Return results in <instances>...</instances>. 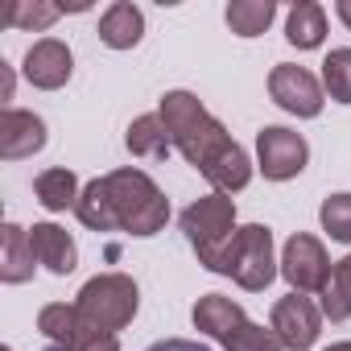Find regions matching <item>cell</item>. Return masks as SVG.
<instances>
[{
  "label": "cell",
  "mask_w": 351,
  "mask_h": 351,
  "mask_svg": "<svg viewBox=\"0 0 351 351\" xmlns=\"http://www.w3.org/2000/svg\"><path fill=\"white\" fill-rule=\"evenodd\" d=\"M161 120L169 128V141L219 195H236L252 182V161L248 153L228 136V128L199 104L191 91H165Z\"/></svg>",
  "instance_id": "cell-1"
},
{
  "label": "cell",
  "mask_w": 351,
  "mask_h": 351,
  "mask_svg": "<svg viewBox=\"0 0 351 351\" xmlns=\"http://www.w3.org/2000/svg\"><path fill=\"white\" fill-rule=\"evenodd\" d=\"M79 223L91 232H128V236H157L169 219V199L145 169H112L87 182L75 207Z\"/></svg>",
  "instance_id": "cell-2"
},
{
  "label": "cell",
  "mask_w": 351,
  "mask_h": 351,
  "mask_svg": "<svg viewBox=\"0 0 351 351\" xmlns=\"http://www.w3.org/2000/svg\"><path fill=\"white\" fill-rule=\"evenodd\" d=\"M178 223H182L191 248L199 252V265H207L211 273H223V256H228V248H232V240L240 232L236 228V203H232V195L215 191V195L191 203Z\"/></svg>",
  "instance_id": "cell-3"
},
{
  "label": "cell",
  "mask_w": 351,
  "mask_h": 351,
  "mask_svg": "<svg viewBox=\"0 0 351 351\" xmlns=\"http://www.w3.org/2000/svg\"><path fill=\"white\" fill-rule=\"evenodd\" d=\"M223 277H232L248 293H261L273 285L277 261H273V232L265 223H248L236 232V240L223 256Z\"/></svg>",
  "instance_id": "cell-4"
},
{
  "label": "cell",
  "mask_w": 351,
  "mask_h": 351,
  "mask_svg": "<svg viewBox=\"0 0 351 351\" xmlns=\"http://www.w3.org/2000/svg\"><path fill=\"white\" fill-rule=\"evenodd\" d=\"M95 326L104 330H124L132 318H136V306H141V293H136V281L124 277V273H99L91 277L83 289H79V302H75Z\"/></svg>",
  "instance_id": "cell-5"
},
{
  "label": "cell",
  "mask_w": 351,
  "mask_h": 351,
  "mask_svg": "<svg viewBox=\"0 0 351 351\" xmlns=\"http://www.w3.org/2000/svg\"><path fill=\"white\" fill-rule=\"evenodd\" d=\"M256 161H261V173L269 182H289V178H298V173L306 169L310 149H306L302 132L269 124V128L256 132Z\"/></svg>",
  "instance_id": "cell-6"
},
{
  "label": "cell",
  "mask_w": 351,
  "mask_h": 351,
  "mask_svg": "<svg viewBox=\"0 0 351 351\" xmlns=\"http://www.w3.org/2000/svg\"><path fill=\"white\" fill-rule=\"evenodd\" d=\"M281 277L293 285V293H322L326 281H330V261H326V248L298 232L285 240V256H281Z\"/></svg>",
  "instance_id": "cell-7"
},
{
  "label": "cell",
  "mask_w": 351,
  "mask_h": 351,
  "mask_svg": "<svg viewBox=\"0 0 351 351\" xmlns=\"http://www.w3.org/2000/svg\"><path fill=\"white\" fill-rule=\"evenodd\" d=\"M269 95L277 108H285L289 116H318L322 112V87L318 79L306 71V66H293V62H277L273 75H269Z\"/></svg>",
  "instance_id": "cell-8"
},
{
  "label": "cell",
  "mask_w": 351,
  "mask_h": 351,
  "mask_svg": "<svg viewBox=\"0 0 351 351\" xmlns=\"http://www.w3.org/2000/svg\"><path fill=\"white\" fill-rule=\"evenodd\" d=\"M318 326H322V314L306 293H289L273 306V335L289 351H310L318 339Z\"/></svg>",
  "instance_id": "cell-9"
},
{
  "label": "cell",
  "mask_w": 351,
  "mask_h": 351,
  "mask_svg": "<svg viewBox=\"0 0 351 351\" xmlns=\"http://www.w3.org/2000/svg\"><path fill=\"white\" fill-rule=\"evenodd\" d=\"M71 71H75V58H71L66 42H58V38H42V42H34L29 54H25V79H29L34 87H42V91L66 87Z\"/></svg>",
  "instance_id": "cell-10"
},
{
  "label": "cell",
  "mask_w": 351,
  "mask_h": 351,
  "mask_svg": "<svg viewBox=\"0 0 351 351\" xmlns=\"http://www.w3.org/2000/svg\"><path fill=\"white\" fill-rule=\"evenodd\" d=\"M42 145H46V120L21 108H5V116H0V157L21 161L34 157Z\"/></svg>",
  "instance_id": "cell-11"
},
{
  "label": "cell",
  "mask_w": 351,
  "mask_h": 351,
  "mask_svg": "<svg viewBox=\"0 0 351 351\" xmlns=\"http://www.w3.org/2000/svg\"><path fill=\"white\" fill-rule=\"evenodd\" d=\"M29 244H34L38 265H46L54 277H66V273L79 269V248H75V240L66 236V228H58V223H34Z\"/></svg>",
  "instance_id": "cell-12"
},
{
  "label": "cell",
  "mask_w": 351,
  "mask_h": 351,
  "mask_svg": "<svg viewBox=\"0 0 351 351\" xmlns=\"http://www.w3.org/2000/svg\"><path fill=\"white\" fill-rule=\"evenodd\" d=\"M34 244H29V232L17 228V223H5L0 228V281L5 285H21L34 277Z\"/></svg>",
  "instance_id": "cell-13"
},
{
  "label": "cell",
  "mask_w": 351,
  "mask_h": 351,
  "mask_svg": "<svg viewBox=\"0 0 351 351\" xmlns=\"http://www.w3.org/2000/svg\"><path fill=\"white\" fill-rule=\"evenodd\" d=\"M124 145H128L132 157H145V161H165L169 149H173L161 112H153V116H136V120L128 124V132H124Z\"/></svg>",
  "instance_id": "cell-14"
},
{
  "label": "cell",
  "mask_w": 351,
  "mask_h": 351,
  "mask_svg": "<svg viewBox=\"0 0 351 351\" xmlns=\"http://www.w3.org/2000/svg\"><path fill=\"white\" fill-rule=\"evenodd\" d=\"M248 318H244V306L240 302H232V298H223V293H207V298H199V306H195V326L203 330V335H211V339H228L232 330H240Z\"/></svg>",
  "instance_id": "cell-15"
},
{
  "label": "cell",
  "mask_w": 351,
  "mask_h": 351,
  "mask_svg": "<svg viewBox=\"0 0 351 351\" xmlns=\"http://www.w3.org/2000/svg\"><path fill=\"white\" fill-rule=\"evenodd\" d=\"M141 38H145V17H141L136 5H128V0L112 5V9L99 17V42H104V46H112V50H132Z\"/></svg>",
  "instance_id": "cell-16"
},
{
  "label": "cell",
  "mask_w": 351,
  "mask_h": 351,
  "mask_svg": "<svg viewBox=\"0 0 351 351\" xmlns=\"http://www.w3.org/2000/svg\"><path fill=\"white\" fill-rule=\"evenodd\" d=\"M285 38L298 50H318L322 38H326V13H322V5H314V0L293 5L289 9V21H285Z\"/></svg>",
  "instance_id": "cell-17"
},
{
  "label": "cell",
  "mask_w": 351,
  "mask_h": 351,
  "mask_svg": "<svg viewBox=\"0 0 351 351\" xmlns=\"http://www.w3.org/2000/svg\"><path fill=\"white\" fill-rule=\"evenodd\" d=\"M34 195L46 211H66V207H79V178L71 169H46L34 178Z\"/></svg>",
  "instance_id": "cell-18"
},
{
  "label": "cell",
  "mask_w": 351,
  "mask_h": 351,
  "mask_svg": "<svg viewBox=\"0 0 351 351\" xmlns=\"http://www.w3.org/2000/svg\"><path fill=\"white\" fill-rule=\"evenodd\" d=\"M223 17H228L232 34H240V38H256V34H265V29L273 25L277 5H273V0H232Z\"/></svg>",
  "instance_id": "cell-19"
},
{
  "label": "cell",
  "mask_w": 351,
  "mask_h": 351,
  "mask_svg": "<svg viewBox=\"0 0 351 351\" xmlns=\"http://www.w3.org/2000/svg\"><path fill=\"white\" fill-rule=\"evenodd\" d=\"M322 314L330 322H347L351 318V252L330 269V281L322 289Z\"/></svg>",
  "instance_id": "cell-20"
},
{
  "label": "cell",
  "mask_w": 351,
  "mask_h": 351,
  "mask_svg": "<svg viewBox=\"0 0 351 351\" xmlns=\"http://www.w3.org/2000/svg\"><path fill=\"white\" fill-rule=\"evenodd\" d=\"M322 83L335 104H351V50H330L322 62Z\"/></svg>",
  "instance_id": "cell-21"
},
{
  "label": "cell",
  "mask_w": 351,
  "mask_h": 351,
  "mask_svg": "<svg viewBox=\"0 0 351 351\" xmlns=\"http://www.w3.org/2000/svg\"><path fill=\"white\" fill-rule=\"evenodd\" d=\"M62 351H120V343H116L112 330L95 326V322L79 310V322H75V330H71V339H66Z\"/></svg>",
  "instance_id": "cell-22"
},
{
  "label": "cell",
  "mask_w": 351,
  "mask_h": 351,
  "mask_svg": "<svg viewBox=\"0 0 351 351\" xmlns=\"http://www.w3.org/2000/svg\"><path fill=\"white\" fill-rule=\"evenodd\" d=\"M318 219H322V228H326L330 240L351 244V195H330V199H322Z\"/></svg>",
  "instance_id": "cell-23"
},
{
  "label": "cell",
  "mask_w": 351,
  "mask_h": 351,
  "mask_svg": "<svg viewBox=\"0 0 351 351\" xmlns=\"http://www.w3.org/2000/svg\"><path fill=\"white\" fill-rule=\"evenodd\" d=\"M58 17H62L58 5H21V0L0 13V21H5V25H21V29H46Z\"/></svg>",
  "instance_id": "cell-24"
},
{
  "label": "cell",
  "mask_w": 351,
  "mask_h": 351,
  "mask_svg": "<svg viewBox=\"0 0 351 351\" xmlns=\"http://www.w3.org/2000/svg\"><path fill=\"white\" fill-rule=\"evenodd\" d=\"M223 347H228V351H281V339L273 335V326L265 330V326H256V322H244L240 330H232V335L223 339Z\"/></svg>",
  "instance_id": "cell-25"
},
{
  "label": "cell",
  "mask_w": 351,
  "mask_h": 351,
  "mask_svg": "<svg viewBox=\"0 0 351 351\" xmlns=\"http://www.w3.org/2000/svg\"><path fill=\"white\" fill-rule=\"evenodd\" d=\"M149 351H211V347L199 343V339H161V343H153Z\"/></svg>",
  "instance_id": "cell-26"
},
{
  "label": "cell",
  "mask_w": 351,
  "mask_h": 351,
  "mask_svg": "<svg viewBox=\"0 0 351 351\" xmlns=\"http://www.w3.org/2000/svg\"><path fill=\"white\" fill-rule=\"evenodd\" d=\"M335 13H339V21L351 29V0H339V5H335Z\"/></svg>",
  "instance_id": "cell-27"
},
{
  "label": "cell",
  "mask_w": 351,
  "mask_h": 351,
  "mask_svg": "<svg viewBox=\"0 0 351 351\" xmlns=\"http://www.w3.org/2000/svg\"><path fill=\"white\" fill-rule=\"evenodd\" d=\"M326 351H351V343H330Z\"/></svg>",
  "instance_id": "cell-28"
}]
</instances>
